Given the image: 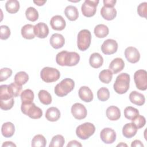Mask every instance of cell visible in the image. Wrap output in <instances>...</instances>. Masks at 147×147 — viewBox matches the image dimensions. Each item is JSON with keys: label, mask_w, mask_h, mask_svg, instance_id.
<instances>
[{"label": "cell", "mask_w": 147, "mask_h": 147, "mask_svg": "<svg viewBox=\"0 0 147 147\" xmlns=\"http://www.w3.org/2000/svg\"><path fill=\"white\" fill-rule=\"evenodd\" d=\"M80 60L79 55L75 52L63 51L58 53L56 56V61L61 66H74Z\"/></svg>", "instance_id": "6da1fadb"}, {"label": "cell", "mask_w": 147, "mask_h": 147, "mask_svg": "<svg viewBox=\"0 0 147 147\" xmlns=\"http://www.w3.org/2000/svg\"><path fill=\"white\" fill-rule=\"evenodd\" d=\"M129 83L130 75L127 73L120 74L114 83V90L117 94H125L129 88Z\"/></svg>", "instance_id": "7a4b0ae2"}, {"label": "cell", "mask_w": 147, "mask_h": 147, "mask_svg": "<svg viewBox=\"0 0 147 147\" xmlns=\"http://www.w3.org/2000/svg\"><path fill=\"white\" fill-rule=\"evenodd\" d=\"M74 87L75 82L72 79L65 78L55 86L54 91L57 96L63 97L72 91Z\"/></svg>", "instance_id": "3957f363"}, {"label": "cell", "mask_w": 147, "mask_h": 147, "mask_svg": "<svg viewBox=\"0 0 147 147\" xmlns=\"http://www.w3.org/2000/svg\"><path fill=\"white\" fill-rule=\"evenodd\" d=\"M21 110L23 114L29 116L32 119H39L42 115V110L32 102L30 103L21 104Z\"/></svg>", "instance_id": "277c9868"}, {"label": "cell", "mask_w": 147, "mask_h": 147, "mask_svg": "<svg viewBox=\"0 0 147 147\" xmlns=\"http://www.w3.org/2000/svg\"><path fill=\"white\" fill-rule=\"evenodd\" d=\"M91 41V32L87 29L81 30L77 37V45L79 50L84 51L87 50Z\"/></svg>", "instance_id": "5b68a950"}, {"label": "cell", "mask_w": 147, "mask_h": 147, "mask_svg": "<svg viewBox=\"0 0 147 147\" xmlns=\"http://www.w3.org/2000/svg\"><path fill=\"white\" fill-rule=\"evenodd\" d=\"M95 126L90 122H85L76 127V134L81 140H87L94 134Z\"/></svg>", "instance_id": "8992f818"}, {"label": "cell", "mask_w": 147, "mask_h": 147, "mask_svg": "<svg viewBox=\"0 0 147 147\" xmlns=\"http://www.w3.org/2000/svg\"><path fill=\"white\" fill-rule=\"evenodd\" d=\"M41 79L46 83H52L57 81L60 77V74L56 68L46 67L40 72Z\"/></svg>", "instance_id": "52a82bcc"}, {"label": "cell", "mask_w": 147, "mask_h": 147, "mask_svg": "<svg viewBox=\"0 0 147 147\" xmlns=\"http://www.w3.org/2000/svg\"><path fill=\"white\" fill-rule=\"evenodd\" d=\"M99 2L98 0H86L81 7L83 15L87 17L94 16L96 13V7Z\"/></svg>", "instance_id": "ba28073f"}, {"label": "cell", "mask_w": 147, "mask_h": 147, "mask_svg": "<svg viewBox=\"0 0 147 147\" xmlns=\"http://www.w3.org/2000/svg\"><path fill=\"white\" fill-rule=\"evenodd\" d=\"M134 80L136 87L142 91L147 88V72L144 69H138L134 74Z\"/></svg>", "instance_id": "9c48e42d"}, {"label": "cell", "mask_w": 147, "mask_h": 147, "mask_svg": "<svg viewBox=\"0 0 147 147\" xmlns=\"http://www.w3.org/2000/svg\"><path fill=\"white\" fill-rule=\"evenodd\" d=\"M118 47V43L115 40L107 39L103 42L101 46V51L105 55H112L117 52Z\"/></svg>", "instance_id": "30bf717a"}, {"label": "cell", "mask_w": 147, "mask_h": 147, "mask_svg": "<svg viewBox=\"0 0 147 147\" xmlns=\"http://www.w3.org/2000/svg\"><path fill=\"white\" fill-rule=\"evenodd\" d=\"M71 113L75 119L81 120L86 117L87 111L83 105L80 103H75L71 107Z\"/></svg>", "instance_id": "8fae6325"}, {"label": "cell", "mask_w": 147, "mask_h": 147, "mask_svg": "<svg viewBox=\"0 0 147 147\" xmlns=\"http://www.w3.org/2000/svg\"><path fill=\"white\" fill-rule=\"evenodd\" d=\"M116 133L115 131L110 127L103 129L100 133V137L102 141L107 144L113 143L116 140Z\"/></svg>", "instance_id": "7c38bea8"}, {"label": "cell", "mask_w": 147, "mask_h": 147, "mask_svg": "<svg viewBox=\"0 0 147 147\" xmlns=\"http://www.w3.org/2000/svg\"><path fill=\"white\" fill-rule=\"evenodd\" d=\"M125 56L131 63H137L140 59V54L138 49L133 47H129L125 50Z\"/></svg>", "instance_id": "4fadbf2b"}, {"label": "cell", "mask_w": 147, "mask_h": 147, "mask_svg": "<svg viewBox=\"0 0 147 147\" xmlns=\"http://www.w3.org/2000/svg\"><path fill=\"white\" fill-rule=\"evenodd\" d=\"M34 32L36 36L40 38H44L49 34V28L44 22H38L34 25Z\"/></svg>", "instance_id": "5bb4252c"}, {"label": "cell", "mask_w": 147, "mask_h": 147, "mask_svg": "<svg viewBox=\"0 0 147 147\" xmlns=\"http://www.w3.org/2000/svg\"><path fill=\"white\" fill-rule=\"evenodd\" d=\"M50 25L53 30H62L65 28L66 22L62 16L56 15L52 17L50 21Z\"/></svg>", "instance_id": "9a60e30c"}, {"label": "cell", "mask_w": 147, "mask_h": 147, "mask_svg": "<svg viewBox=\"0 0 147 147\" xmlns=\"http://www.w3.org/2000/svg\"><path fill=\"white\" fill-rule=\"evenodd\" d=\"M125 67V63L122 59L117 57L113 59L110 63L109 68L110 70L113 74H116L121 72Z\"/></svg>", "instance_id": "2e32d148"}, {"label": "cell", "mask_w": 147, "mask_h": 147, "mask_svg": "<svg viewBox=\"0 0 147 147\" xmlns=\"http://www.w3.org/2000/svg\"><path fill=\"white\" fill-rule=\"evenodd\" d=\"M51 45L55 49L62 48L65 44V39L63 36L59 33L53 34L49 40Z\"/></svg>", "instance_id": "e0dca14e"}, {"label": "cell", "mask_w": 147, "mask_h": 147, "mask_svg": "<svg viewBox=\"0 0 147 147\" xmlns=\"http://www.w3.org/2000/svg\"><path fill=\"white\" fill-rule=\"evenodd\" d=\"M78 93L80 98L85 102H90L93 99V93L87 86L81 87L78 91Z\"/></svg>", "instance_id": "ac0fdd59"}, {"label": "cell", "mask_w": 147, "mask_h": 147, "mask_svg": "<svg viewBox=\"0 0 147 147\" xmlns=\"http://www.w3.org/2000/svg\"><path fill=\"white\" fill-rule=\"evenodd\" d=\"M102 17L108 21L114 20L117 16V10L114 7H108L103 6L100 9Z\"/></svg>", "instance_id": "d6986e66"}, {"label": "cell", "mask_w": 147, "mask_h": 147, "mask_svg": "<svg viewBox=\"0 0 147 147\" xmlns=\"http://www.w3.org/2000/svg\"><path fill=\"white\" fill-rule=\"evenodd\" d=\"M130 101L137 106H142L145 102V98L142 94L133 91L129 94Z\"/></svg>", "instance_id": "ffe728a7"}, {"label": "cell", "mask_w": 147, "mask_h": 147, "mask_svg": "<svg viewBox=\"0 0 147 147\" xmlns=\"http://www.w3.org/2000/svg\"><path fill=\"white\" fill-rule=\"evenodd\" d=\"M60 117V110L55 107H51L47 109L45 113L46 119L51 122L57 121Z\"/></svg>", "instance_id": "44dd1931"}, {"label": "cell", "mask_w": 147, "mask_h": 147, "mask_svg": "<svg viewBox=\"0 0 147 147\" xmlns=\"http://www.w3.org/2000/svg\"><path fill=\"white\" fill-rule=\"evenodd\" d=\"M106 115L110 120L117 121L121 117V111L118 107L111 106L107 109Z\"/></svg>", "instance_id": "7402d4cb"}, {"label": "cell", "mask_w": 147, "mask_h": 147, "mask_svg": "<svg viewBox=\"0 0 147 147\" xmlns=\"http://www.w3.org/2000/svg\"><path fill=\"white\" fill-rule=\"evenodd\" d=\"M103 63V57L99 53L95 52L91 55L89 59V64L92 68H98L102 65Z\"/></svg>", "instance_id": "603a6c76"}, {"label": "cell", "mask_w": 147, "mask_h": 147, "mask_svg": "<svg viewBox=\"0 0 147 147\" xmlns=\"http://www.w3.org/2000/svg\"><path fill=\"white\" fill-rule=\"evenodd\" d=\"M137 131V128L132 123L125 124L122 128V134L124 137L130 138L134 137Z\"/></svg>", "instance_id": "cb8c5ba5"}, {"label": "cell", "mask_w": 147, "mask_h": 147, "mask_svg": "<svg viewBox=\"0 0 147 147\" xmlns=\"http://www.w3.org/2000/svg\"><path fill=\"white\" fill-rule=\"evenodd\" d=\"M34 27L32 24H26L22 27L21 33L22 36L28 40H31L34 38L35 34L34 32Z\"/></svg>", "instance_id": "d4e9b609"}, {"label": "cell", "mask_w": 147, "mask_h": 147, "mask_svg": "<svg viewBox=\"0 0 147 147\" xmlns=\"http://www.w3.org/2000/svg\"><path fill=\"white\" fill-rule=\"evenodd\" d=\"M1 132L3 136L6 138L12 137L15 132V127L14 124L10 122L4 123L1 127Z\"/></svg>", "instance_id": "484cf974"}, {"label": "cell", "mask_w": 147, "mask_h": 147, "mask_svg": "<svg viewBox=\"0 0 147 147\" xmlns=\"http://www.w3.org/2000/svg\"><path fill=\"white\" fill-rule=\"evenodd\" d=\"M64 14L67 18L72 21L76 20L79 17V12L77 8L72 5H69L65 7Z\"/></svg>", "instance_id": "4316f807"}, {"label": "cell", "mask_w": 147, "mask_h": 147, "mask_svg": "<svg viewBox=\"0 0 147 147\" xmlns=\"http://www.w3.org/2000/svg\"><path fill=\"white\" fill-rule=\"evenodd\" d=\"M94 34L98 38H104L109 34L108 27L104 24L97 25L94 28Z\"/></svg>", "instance_id": "83f0119b"}, {"label": "cell", "mask_w": 147, "mask_h": 147, "mask_svg": "<svg viewBox=\"0 0 147 147\" xmlns=\"http://www.w3.org/2000/svg\"><path fill=\"white\" fill-rule=\"evenodd\" d=\"M5 9L10 14L16 13L20 9V3L17 0L7 1L5 4Z\"/></svg>", "instance_id": "f1b7e54d"}, {"label": "cell", "mask_w": 147, "mask_h": 147, "mask_svg": "<svg viewBox=\"0 0 147 147\" xmlns=\"http://www.w3.org/2000/svg\"><path fill=\"white\" fill-rule=\"evenodd\" d=\"M21 99L22 103H30L33 102L34 95L30 89H26L21 94Z\"/></svg>", "instance_id": "f546056e"}, {"label": "cell", "mask_w": 147, "mask_h": 147, "mask_svg": "<svg viewBox=\"0 0 147 147\" xmlns=\"http://www.w3.org/2000/svg\"><path fill=\"white\" fill-rule=\"evenodd\" d=\"M38 96L40 102L45 105H48L52 102V96L46 90H40L38 93Z\"/></svg>", "instance_id": "4dcf8cb0"}, {"label": "cell", "mask_w": 147, "mask_h": 147, "mask_svg": "<svg viewBox=\"0 0 147 147\" xmlns=\"http://www.w3.org/2000/svg\"><path fill=\"white\" fill-rule=\"evenodd\" d=\"M29 80L28 75L24 71L17 72L14 76V81L16 83L20 86L25 84Z\"/></svg>", "instance_id": "1f68e13d"}, {"label": "cell", "mask_w": 147, "mask_h": 147, "mask_svg": "<svg viewBox=\"0 0 147 147\" xmlns=\"http://www.w3.org/2000/svg\"><path fill=\"white\" fill-rule=\"evenodd\" d=\"M99 80L104 83H109L113 78V73L109 69L102 70L99 75Z\"/></svg>", "instance_id": "d6a6232c"}, {"label": "cell", "mask_w": 147, "mask_h": 147, "mask_svg": "<svg viewBox=\"0 0 147 147\" xmlns=\"http://www.w3.org/2000/svg\"><path fill=\"white\" fill-rule=\"evenodd\" d=\"M47 144L45 138L41 134L36 135L32 140V146L44 147Z\"/></svg>", "instance_id": "836d02e7"}, {"label": "cell", "mask_w": 147, "mask_h": 147, "mask_svg": "<svg viewBox=\"0 0 147 147\" xmlns=\"http://www.w3.org/2000/svg\"><path fill=\"white\" fill-rule=\"evenodd\" d=\"M65 142L64 138L60 134H57L53 137L49 144V147H62Z\"/></svg>", "instance_id": "e575fe53"}, {"label": "cell", "mask_w": 147, "mask_h": 147, "mask_svg": "<svg viewBox=\"0 0 147 147\" xmlns=\"http://www.w3.org/2000/svg\"><path fill=\"white\" fill-rule=\"evenodd\" d=\"M25 16L28 20L32 22L36 21L38 18V13L37 10L33 7H29L26 10Z\"/></svg>", "instance_id": "d590c367"}, {"label": "cell", "mask_w": 147, "mask_h": 147, "mask_svg": "<svg viewBox=\"0 0 147 147\" xmlns=\"http://www.w3.org/2000/svg\"><path fill=\"white\" fill-rule=\"evenodd\" d=\"M138 115H139L138 110L133 107L127 106L125 109L124 115L126 118L129 120H132Z\"/></svg>", "instance_id": "8d00e7d4"}, {"label": "cell", "mask_w": 147, "mask_h": 147, "mask_svg": "<svg viewBox=\"0 0 147 147\" xmlns=\"http://www.w3.org/2000/svg\"><path fill=\"white\" fill-rule=\"evenodd\" d=\"M97 96L99 100L102 102L106 101L110 97L109 90L106 87H101L97 92Z\"/></svg>", "instance_id": "74e56055"}, {"label": "cell", "mask_w": 147, "mask_h": 147, "mask_svg": "<svg viewBox=\"0 0 147 147\" xmlns=\"http://www.w3.org/2000/svg\"><path fill=\"white\" fill-rule=\"evenodd\" d=\"M132 123L135 125V126L137 128V129L142 128L144 127L146 123L145 118L140 115H138L134 119L131 120Z\"/></svg>", "instance_id": "f35d334b"}, {"label": "cell", "mask_w": 147, "mask_h": 147, "mask_svg": "<svg viewBox=\"0 0 147 147\" xmlns=\"http://www.w3.org/2000/svg\"><path fill=\"white\" fill-rule=\"evenodd\" d=\"M10 91L14 97H17L20 95L22 90V86H20L16 82L11 83L9 85Z\"/></svg>", "instance_id": "ab89813d"}, {"label": "cell", "mask_w": 147, "mask_h": 147, "mask_svg": "<svg viewBox=\"0 0 147 147\" xmlns=\"http://www.w3.org/2000/svg\"><path fill=\"white\" fill-rule=\"evenodd\" d=\"M14 103L13 98L8 100H0V107L3 110H9L13 107Z\"/></svg>", "instance_id": "60d3db41"}, {"label": "cell", "mask_w": 147, "mask_h": 147, "mask_svg": "<svg viewBox=\"0 0 147 147\" xmlns=\"http://www.w3.org/2000/svg\"><path fill=\"white\" fill-rule=\"evenodd\" d=\"M12 75V70L9 68H3L0 71V82L7 80Z\"/></svg>", "instance_id": "b9f144b4"}, {"label": "cell", "mask_w": 147, "mask_h": 147, "mask_svg": "<svg viewBox=\"0 0 147 147\" xmlns=\"http://www.w3.org/2000/svg\"><path fill=\"white\" fill-rule=\"evenodd\" d=\"M10 30L6 25H1L0 26V38L1 40H6L10 36Z\"/></svg>", "instance_id": "7bdbcfd3"}, {"label": "cell", "mask_w": 147, "mask_h": 147, "mask_svg": "<svg viewBox=\"0 0 147 147\" xmlns=\"http://www.w3.org/2000/svg\"><path fill=\"white\" fill-rule=\"evenodd\" d=\"M137 13L138 15L142 17L146 18L147 14V3L142 2L137 7Z\"/></svg>", "instance_id": "ee69618b"}, {"label": "cell", "mask_w": 147, "mask_h": 147, "mask_svg": "<svg viewBox=\"0 0 147 147\" xmlns=\"http://www.w3.org/2000/svg\"><path fill=\"white\" fill-rule=\"evenodd\" d=\"M103 2L105 6L114 7L117 1L115 0H104Z\"/></svg>", "instance_id": "f6af8a7d"}, {"label": "cell", "mask_w": 147, "mask_h": 147, "mask_svg": "<svg viewBox=\"0 0 147 147\" xmlns=\"http://www.w3.org/2000/svg\"><path fill=\"white\" fill-rule=\"evenodd\" d=\"M82 146V145L76 140L71 141L70 142H69V143L67 145V147H70V146H72H72H78V147L80 146V147H81Z\"/></svg>", "instance_id": "bcb514c9"}, {"label": "cell", "mask_w": 147, "mask_h": 147, "mask_svg": "<svg viewBox=\"0 0 147 147\" xmlns=\"http://www.w3.org/2000/svg\"><path fill=\"white\" fill-rule=\"evenodd\" d=\"M131 147H143L144 145L142 144V142L138 140H136L134 141H133L131 144Z\"/></svg>", "instance_id": "7dc6e473"}, {"label": "cell", "mask_w": 147, "mask_h": 147, "mask_svg": "<svg viewBox=\"0 0 147 147\" xmlns=\"http://www.w3.org/2000/svg\"><path fill=\"white\" fill-rule=\"evenodd\" d=\"M2 147H11V146H14L16 147V145L14 144L13 142H12L11 141H6L2 145Z\"/></svg>", "instance_id": "c3c4849f"}, {"label": "cell", "mask_w": 147, "mask_h": 147, "mask_svg": "<svg viewBox=\"0 0 147 147\" xmlns=\"http://www.w3.org/2000/svg\"><path fill=\"white\" fill-rule=\"evenodd\" d=\"M33 2L34 3H36L37 6H42L45 2H46V1H34Z\"/></svg>", "instance_id": "681fc988"}, {"label": "cell", "mask_w": 147, "mask_h": 147, "mask_svg": "<svg viewBox=\"0 0 147 147\" xmlns=\"http://www.w3.org/2000/svg\"><path fill=\"white\" fill-rule=\"evenodd\" d=\"M127 145L126 144H124L123 142H121L120 144H118L117 146H127Z\"/></svg>", "instance_id": "f907efd6"}]
</instances>
